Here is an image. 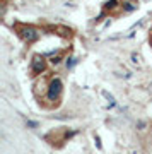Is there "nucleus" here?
<instances>
[{
  "label": "nucleus",
  "mask_w": 152,
  "mask_h": 154,
  "mask_svg": "<svg viewBox=\"0 0 152 154\" xmlns=\"http://www.w3.org/2000/svg\"><path fill=\"white\" fill-rule=\"evenodd\" d=\"M14 29H16L17 36L27 45L38 41L39 36H41V31H39L38 28L31 26V24H21V22H16V24H14Z\"/></svg>",
  "instance_id": "obj_1"
},
{
  "label": "nucleus",
  "mask_w": 152,
  "mask_h": 154,
  "mask_svg": "<svg viewBox=\"0 0 152 154\" xmlns=\"http://www.w3.org/2000/svg\"><path fill=\"white\" fill-rule=\"evenodd\" d=\"M62 93H63V82L60 77H51L48 82V88H46V99L51 101V103H58L60 98H62Z\"/></svg>",
  "instance_id": "obj_2"
},
{
  "label": "nucleus",
  "mask_w": 152,
  "mask_h": 154,
  "mask_svg": "<svg viewBox=\"0 0 152 154\" xmlns=\"http://www.w3.org/2000/svg\"><path fill=\"white\" fill-rule=\"evenodd\" d=\"M46 60H44L43 55H33V60H31V74L33 75H41L46 72Z\"/></svg>",
  "instance_id": "obj_3"
},
{
  "label": "nucleus",
  "mask_w": 152,
  "mask_h": 154,
  "mask_svg": "<svg viewBox=\"0 0 152 154\" xmlns=\"http://www.w3.org/2000/svg\"><path fill=\"white\" fill-rule=\"evenodd\" d=\"M51 34H58L62 38H72V29L67 28V26H60V24H55V26H46Z\"/></svg>",
  "instance_id": "obj_4"
},
{
  "label": "nucleus",
  "mask_w": 152,
  "mask_h": 154,
  "mask_svg": "<svg viewBox=\"0 0 152 154\" xmlns=\"http://www.w3.org/2000/svg\"><path fill=\"white\" fill-rule=\"evenodd\" d=\"M120 9V2L118 0H108L104 4V11L106 12H113V11H118Z\"/></svg>",
  "instance_id": "obj_5"
},
{
  "label": "nucleus",
  "mask_w": 152,
  "mask_h": 154,
  "mask_svg": "<svg viewBox=\"0 0 152 154\" xmlns=\"http://www.w3.org/2000/svg\"><path fill=\"white\" fill-rule=\"evenodd\" d=\"M123 9H125V11H128V12H132V11H135V5H133V4H130V2H125V4H123Z\"/></svg>",
  "instance_id": "obj_6"
},
{
  "label": "nucleus",
  "mask_w": 152,
  "mask_h": 154,
  "mask_svg": "<svg viewBox=\"0 0 152 154\" xmlns=\"http://www.w3.org/2000/svg\"><path fill=\"white\" fill-rule=\"evenodd\" d=\"M60 62H62V55H56V57H51V63H53V65H58Z\"/></svg>",
  "instance_id": "obj_7"
},
{
  "label": "nucleus",
  "mask_w": 152,
  "mask_h": 154,
  "mask_svg": "<svg viewBox=\"0 0 152 154\" xmlns=\"http://www.w3.org/2000/svg\"><path fill=\"white\" fill-rule=\"evenodd\" d=\"M103 96H106V98L109 99V103H111V105H114V98H113V96H111V94H108V93H106V91H103Z\"/></svg>",
  "instance_id": "obj_8"
},
{
  "label": "nucleus",
  "mask_w": 152,
  "mask_h": 154,
  "mask_svg": "<svg viewBox=\"0 0 152 154\" xmlns=\"http://www.w3.org/2000/svg\"><path fill=\"white\" fill-rule=\"evenodd\" d=\"M94 140H96V146H98V149H103V146H101V139H99V135H94Z\"/></svg>",
  "instance_id": "obj_9"
},
{
  "label": "nucleus",
  "mask_w": 152,
  "mask_h": 154,
  "mask_svg": "<svg viewBox=\"0 0 152 154\" xmlns=\"http://www.w3.org/2000/svg\"><path fill=\"white\" fill-rule=\"evenodd\" d=\"M132 60H133V63H138L140 62V57L137 55V53H132Z\"/></svg>",
  "instance_id": "obj_10"
},
{
  "label": "nucleus",
  "mask_w": 152,
  "mask_h": 154,
  "mask_svg": "<svg viewBox=\"0 0 152 154\" xmlns=\"http://www.w3.org/2000/svg\"><path fill=\"white\" fill-rule=\"evenodd\" d=\"M137 127H138L140 130H144V128L147 127V123H145V122H138V123H137Z\"/></svg>",
  "instance_id": "obj_11"
},
{
  "label": "nucleus",
  "mask_w": 152,
  "mask_h": 154,
  "mask_svg": "<svg viewBox=\"0 0 152 154\" xmlns=\"http://www.w3.org/2000/svg\"><path fill=\"white\" fill-rule=\"evenodd\" d=\"M27 127H31V128H36V127H38V123H36V122H27Z\"/></svg>",
  "instance_id": "obj_12"
},
{
  "label": "nucleus",
  "mask_w": 152,
  "mask_h": 154,
  "mask_svg": "<svg viewBox=\"0 0 152 154\" xmlns=\"http://www.w3.org/2000/svg\"><path fill=\"white\" fill-rule=\"evenodd\" d=\"M9 2H11V0H2V5L5 7V5H7V4H9Z\"/></svg>",
  "instance_id": "obj_13"
},
{
  "label": "nucleus",
  "mask_w": 152,
  "mask_h": 154,
  "mask_svg": "<svg viewBox=\"0 0 152 154\" xmlns=\"http://www.w3.org/2000/svg\"><path fill=\"white\" fill-rule=\"evenodd\" d=\"M150 46H152V38H150Z\"/></svg>",
  "instance_id": "obj_14"
}]
</instances>
